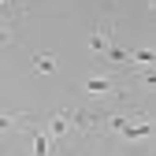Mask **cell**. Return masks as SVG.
<instances>
[{"mask_svg":"<svg viewBox=\"0 0 156 156\" xmlns=\"http://www.w3.org/2000/svg\"><path fill=\"white\" fill-rule=\"evenodd\" d=\"M86 93H93V97H108V93H119V82H115V74H101V78H86V86H82Z\"/></svg>","mask_w":156,"mask_h":156,"instance_id":"6da1fadb","label":"cell"},{"mask_svg":"<svg viewBox=\"0 0 156 156\" xmlns=\"http://www.w3.org/2000/svg\"><path fill=\"white\" fill-rule=\"evenodd\" d=\"M108 34H112L108 19H101V23H97V30L89 34V48H93V56H104V48H108Z\"/></svg>","mask_w":156,"mask_h":156,"instance_id":"7a4b0ae2","label":"cell"},{"mask_svg":"<svg viewBox=\"0 0 156 156\" xmlns=\"http://www.w3.org/2000/svg\"><path fill=\"white\" fill-rule=\"evenodd\" d=\"M71 115H74V112L63 108V112H56L52 119H48V138H52V141H56V138H63V134L71 130Z\"/></svg>","mask_w":156,"mask_h":156,"instance_id":"3957f363","label":"cell"},{"mask_svg":"<svg viewBox=\"0 0 156 156\" xmlns=\"http://www.w3.org/2000/svg\"><path fill=\"white\" fill-rule=\"evenodd\" d=\"M8 23H11V19H0V45H15V41H19V34H15Z\"/></svg>","mask_w":156,"mask_h":156,"instance_id":"277c9868","label":"cell"},{"mask_svg":"<svg viewBox=\"0 0 156 156\" xmlns=\"http://www.w3.org/2000/svg\"><path fill=\"white\" fill-rule=\"evenodd\" d=\"M34 63H37V71H45V74H48V71H56V56H37Z\"/></svg>","mask_w":156,"mask_h":156,"instance_id":"5b68a950","label":"cell"},{"mask_svg":"<svg viewBox=\"0 0 156 156\" xmlns=\"http://www.w3.org/2000/svg\"><path fill=\"white\" fill-rule=\"evenodd\" d=\"M19 119H26V115H0V130H11Z\"/></svg>","mask_w":156,"mask_h":156,"instance_id":"8992f818","label":"cell"}]
</instances>
